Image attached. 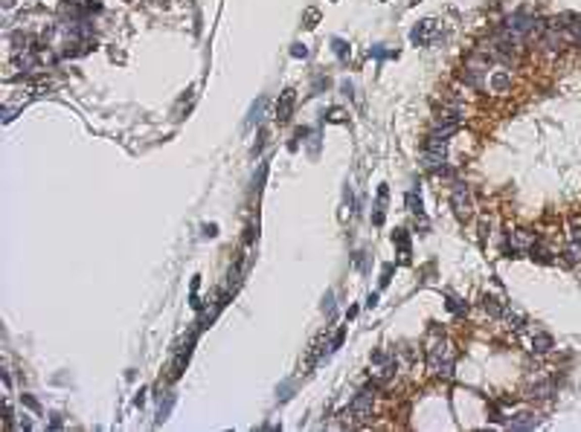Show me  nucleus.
I'll return each mask as SVG.
<instances>
[{
    "label": "nucleus",
    "mask_w": 581,
    "mask_h": 432,
    "mask_svg": "<svg viewBox=\"0 0 581 432\" xmlns=\"http://www.w3.org/2000/svg\"><path fill=\"white\" fill-rule=\"evenodd\" d=\"M427 365H430V372L445 374V377H451L453 365H456V354H453L451 342L442 337L436 328L430 331V339H427Z\"/></svg>",
    "instance_id": "nucleus-1"
},
{
    "label": "nucleus",
    "mask_w": 581,
    "mask_h": 432,
    "mask_svg": "<svg viewBox=\"0 0 581 432\" xmlns=\"http://www.w3.org/2000/svg\"><path fill=\"white\" fill-rule=\"evenodd\" d=\"M372 406H375V392H372V389H363V392L355 395L352 406H349V415L358 420V423H363L366 418H372Z\"/></svg>",
    "instance_id": "nucleus-2"
},
{
    "label": "nucleus",
    "mask_w": 581,
    "mask_h": 432,
    "mask_svg": "<svg viewBox=\"0 0 581 432\" xmlns=\"http://www.w3.org/2000/svg\"><path fill=\"white\" fill-rule=\"evenodd\" d=\"M451 206L453 212H456V218H471V192H468V186L465 183H453L451 189Z\"/></svg>",
    "instance_id": "nucleus-3"
},
{
    "label": "nucleus",
    "mask_w": 581,
    "mask_h": 432,
    "mask_svg": "<svg viewBox=\"0 0 581 432\" xmlns=\"http://www.w3.org/2000/svg\"><path fill=\"white\" fill-rule=\"evenodd\" d=\"M375 365H372V374H375V380L378 383H383V380H390L395 374V360L393 357H386V354H375Z\"/></svg>",
    "instance_id": "nucleus-4"
},
{
    "label": "nucleus",
    "mask_w": 581,
    "mask_h": 432,
    "mask_svg": "<svg viewBox=\"0 0 581 432\" xmlns=\"http://www.w3.org/2000/svg\"><path fill=\"white\" fill-rule=\"evenodd\" d=\"M294 102H297V93H294L290 87L279 93V99H276V119L279 122H288L290 119V113H294Z\"/></svg>",
    "instance_id": "nucleus-5"
},
{
    "label": "nucleus",
    "mask_w": 581,
    "mask_h": 432,
    "mask_svg": "<svg viewBox=\"0 0 581 432\" xmlns=\"http://www.w3.org/2000/svg\"><path fill=\"white\" fill-rule=\"evenodd\" d=\"M564 261L567 264H578L581 261V229H572V235H569V244L564 246Z\"/></svg>",
    "instance_id": "nucleus-6"
},
{
    "label": "nucleus",
    "mask_w": 581,
    "mask_h": 432,
    "mask_svg": "<svg viewBox=\"0 0 581 432\" xmlns=\"http://www.w3.org/2000/svg\"><path fill=\"white\" fill-rule=\"evenodd\" d=\"M529 392H532L529 397H549L552 395V380L544 377V374H535V377H529Z\"/></svg>",
    "instance_id": "nucleus-7"
},
{
    "label": "nucleus",
    "mask_w": 581,
    "mask_h": 432,
    "mask_svg": "<svg viewBox=\"0 0 581 432\" xmlns=\"http://www.w3.org/2000/svg\"><path fill=\"white\" fill-rule=\"evenodd\" d=\"M509 246L511 253H523V250H532L535 246V238L532 232H526V229H517V232L509 235Z\"/></svg>",
    "instance_id": "nucleus-8"
},
{
    "label": "nucleus",
    "mask_w": 581,
    "mask_h": 432,
    "mask_svg": "<svg viewBox=\"0 0 581 432\" xmlns=\"http://www.w3.org/2000/svg\"><path fill=\"white\" fill-rule=\"evenodd\" d=\"M436 29H439V24H436V21H421V24L413 29V35H410V38H413V44H427L430 38L436 35Z\"/></svg>",
    "instance_id": "nucleus-9"
},
{
    "label": "nucleus",
    "mask_w": 581,
    "mask_h": 432,
    "mask_svg": "<svg viewBox=\"0 0 581 432\" xmlns=\"http://www.w3.org/2000/svg\"><path fill=\"white\" fill-rule=\"evenodd\" d=\"M393 241L398 244V253H401V261H407V256H410V238H407V229H398V232L393 235Z\"/></svg>",
    "instance_id": "nucleus-10"
},
{
    "label": "nucleus",
    "mask_w": 581,
    "mask_h": 432,
    "mask_svg": "<svg viewBox=\"0 0 581 432\" xmlns=\"http://www.w3.org/2000/svg\"><path fill=\"white\" fill-rule=\"evenodd\" d=\"M552 348V337L549 334H535L532 337V351H538V354H544V351Z\"/></svg>",
    "instance_id": "nucleus-11"
},
{
    "label": "nucleus",
    "mask_w": 581,
    "mask_h": 432,
    "mask_svg": "<svg viewBox=\"0 0 581 432\" xmlns=\"http://www.w3.org/2000/svg\"><path fill=\"white\" fill-rule=\"evenodd\" d=\"M532 426H538V418H532V415H517L511 420V429H532Z\"/></svg>",
    "instance_id": "nucleus-12"
},
{
    "label": "nucleus",
    "mask_w": 581,
    "mask_h": 432,
    "mask_svg": "<svg viewBox=\"0 0 581 432\" xmlns=\"http://www.w3.org/2000/svg\"><path fill=\"white\" fill-rule=\"evenodd\" d=\"M509 84H511V76H509V73H494V76H491V87H494L497 93H503Z\"/></svg>",
    "instance_id": "nucleus-13"
},
{
    "label": "nucleus",
    "mask_w": 581,
    "mask_h": 432,
    "mask_svg": "<svg viewBox=\"0 0 581 432\" xmlns=\"http://www.w3.org/2000/svg\"><path fill=\"white\" fill-rule=\"evenodd\" d=\"M482 307H486V311H488V314H491V316H500V314H506V307H503V304H500L497 299H494V296H486V299H482Z\"/></svg>",
    "instance_id": "nucleus-14"
},
{
    "label": "nucleus",
    "mask_w": 581,
    "mask_h": 432,
    "mask_svg": "<svg viewBox=\"0 0 581 432\" xmlns=\"http://www.w3.org/2000/svg\"><path fill=\"white\" fill-rule=\"evenodd\" d=\"M407 206H410V212H418V215H421V200L416 198V189L407 195Z\"/></svg>",
    "instance_id": "nucleus-15"
},
{
    "label": "nucleus",
    "mask_w": 581,
    "mask_h": 432,
    "mask_svg": "<svg viewBox=\"0 0 581 432\" xmlns=\"http://www.w3.org/2000/svg\"><path fill=\"white\" fill-rule=\"evenodd\" d=\"M448 311H451V314H462V311H465V304L459 302L456 296H448Z\"/></svg>",
    "instance_id": "nucleus-16"
},
{
    "label": "nucleus",
    "mask_w": 581,
    "mask_h": 432,
    "mask_svg": "<svg viewBox=\"0 0 581 432\" xmlns=\"http://www.w3.org/2000/svg\"><path fill=\"white\" fill-rule=\"evenodd\" d=\"M343 119H346V113H343L340 107H331V110H328V122H343Z\"/></svg>",
    "instance_id": "nucleus-17"
},
{
    "label": "nucleus",
    "mask_w": 581,
    "mask_h": 432,
    "mask_svg": "<svg viewBox=\"0 0 581 432\" xmlns=\"http://www.w3.org/2000/svg\"><path fill=\"white\" fill-rule=\"evenodd\" d=\"M569 38H572V41H581V21L569 24Z\"/></svg>",
    "instance_id": "nucleus-18"
},
{
    "label": "nucleus",
    "mask_w": 581,
    "mask_h": 432,
    "mask_svg": "<svg viewBox=\"0 0 581 432\" xmlns=\"http://www.w3.org/2000/svg\"><path fill=\"white\" fill-rule=\"evenodd\" d=\"M290 52H294V55H297V58H300V55H302V58H305V55H308V49H305V47H300V44H297V47L290 49Z\"/></svg>",
    "instance_id": "nucleus-19"
},
{
    "label": "nucleus",
    "mask_w": 581,
    "mask_h": 432,
    "mask_svg": "<svg viewBox=\"0 0 581 432\" xmlns=\"http://www.w3.org/2000/svg\"><path fill=\"white\" fill-rule=\"evenodd\" d=\"M334 49H337V55H346V44L343 41H334Z\"/></svg>",
    "instance_id": "nucleus-20"
}]
</instances>
